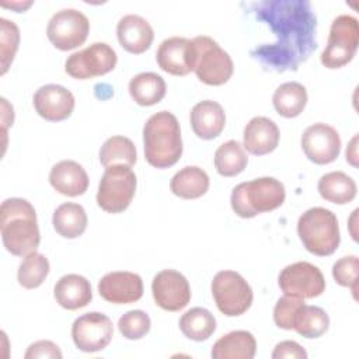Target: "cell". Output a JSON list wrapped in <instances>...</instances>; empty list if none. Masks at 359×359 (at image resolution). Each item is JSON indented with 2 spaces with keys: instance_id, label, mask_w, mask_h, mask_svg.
<instances>
[{
  "instance_id": "6da1fadb",
  "label": "cell",
  "mask_w": 359,
  "mask_h": 359,
  "mask_svg": "<svg viewBox=\"0 0 359 359\" xmlns=\"http://www.w3.org/2000/svg\"><path fill=\"white\" fill-rule=\"evenodd\" d=\"M261 21L275 34L271 45L257 46L251 56L275 72L297 70L317 48V20L309 0H265L248 4Z\"/></svg>"
},
{
  "instance_id": "7a4b0ae2",
  "label": "cell",
  "mask_w": 359,
  "mask_h": 359,
  "mask_svg": "<svg viewBox=\"0 0 359 359\" xmlns=\"http://www.w3.org/2000/svg\"><path fill=\"white\" fill-rule=\"evenodd\" d=\"M1 240L8 252L25 257L36 251L41 234L36 213L31 202L22 198H8L0 206Z\"/></svg>"
},
{
  "instance_id": "3957f363",
  "label": "cell",
  "mask_w": 359,
  "mask_h": 359,
  "mask_svg": "<svg viewBox=\"0 0 359 359\" xmlns=\"http://www.w3.org/2000/svg\"><path fill=\"white\" fill-rule=\"evenodd\" d=\"M144 158L156 168L172 167L182 156L178 119L168 111L153 114L143 126Z\"/></svg>"
},
{
  "instance_id": "277c9868",
  "label": "cell",
  "mask_w": 359,
  "mask_h": 359,
  "mask_svg": "<svg viewBox=\"0 0 359 359\" xmlns=\"http://www.w3.org/2000/svg\"><path fill=\"white\" fill-rule=\"evenodd\" d=\"M286 198L283 184L273 177H261L236 185L230 203L234 213L243 219H251L259 213L279 208Z\"/></svg>"
},
{
  "instance_id": "5b68a950",
  "label": "cell",
  "mask_w": 359,
  "mask_h": 359,
  "mask_svg": "<svg viewBox=\"0 0 359 359\" xmlns=\"http://www.w3.org/2000/svg\"><path fill=\"white\" fill-rule=\"evenodd\" d=\"M297 234L304 248L318 257L332 255L341 243L337 216L321 206L310 208L299 217Z\"/></svg>"
},
{
  "instance_id": "8992f818",
  "label": "cell",
  "mask_w": 359,
  "mask_h": 359,
  "mask_svg": "<svg viewBox=\"0 0 359 359\" xmlns=\"http://www.w3.org/2000/svg\"><path fill=\"white\" fill-rule=\"evenodd\" d=\"M189 63L196 77L208 86L227 83L234 72L230 55L206 35L189 39Z\"/></svg>"
},
{
  "instance_id": "52a82bcc",
  "label": "cell",
  "mask_w": 359,
  "mask_h": 359,
  "mask_svg": "<svg viewBox=\"0 0 359 359\" xmlns=\"http://www.w3.org/2000/svg\"><path fill=\"white\" fill-rule=\"evenodd\" d=\"M136 175L129 165L105 168L97 192V205L108 213H121L130 205L136 191Z\"/></svg>"
},
{
  "instance_id": "ba28073f",
  "label": "cell",
  "mask_w": 359,
  "mask_h": 359,
  "mask_svg": "<svg viewBox=\"0 0 359 359\" xmlns=\"http://www.w3.org/2000/svg\"><path fill=\"white\" fill-rule=\"evenodd\" d=\"M359 22L355 17L341 14L331 22L327 46L320 60L327 69H339L348 65L358 49Z\"/></svg>"
},
{
  "instance_id": "9c48e42d",
  "label": "cell",
  "mask_w": 359,
  "mask_h": 359,
  "mask_svg": "<svg viewBox=\"0 0 359 359\" xmlns=\"http://www.w3.org/2000/svg\"><path fill=\"white\" fill-rule=\"evenodd\" d=\"M212 296L220 313L227 317L244 314L252 303V289L236 271H220L212 280Z\"/></svg>"
},
{
  "instance_id": "30bf717a",
  "label": "cell",
  "mask_w": 359,
  "mask_h": 359,
  "mask_svg": "<svg viewBox=\"0 0 359 359\" xmlns=\"http://www.w3.org/2000/svg\"><path fill=\"white\" fill-rule=\"evenodd\" d=\"M88 32V18L76 8H63L56 11L46 27L48 39L59 50H72L83 45Z\"/></svg>"
},
{
  "instance_id": "8fae6325",
  "label": "cell",
  "mask_w": 359,
  "mask_h": 359,
  "mask_svg": "<svg viewBox=\"0 0 359 359\" xmlns=\"http://www.w3.org/2000/svg\"><path fill=\"white\" fill-rule=\"evenodd\" d=\"M116 62V53L108 43L94 42L83 50L72 53L66 59L65 70L73 79L87 80L109 73Z\"/></svg>"
},
{
  "instance_id": "7c38bea8",
  "label": "cell",
  "mask_w": 359,
  "mask_h": 359,
  "mask_svg": "<svg viewBox=\"0 0 359 359\" xmlns=\"http://www.w3.org/2000/svg\"><path fill=\"white\" fill-rule=\"evenodd\" d=\"M278 285L286 296L300 299H314L325 290L323 272L306 261L285 266L278 276Z\"/></svg>"
},
{
  "instance_id": "4fadbf2b",
  "label": "cell",
  "mask_w": 359,
  "mask_h": 359,
  "mask_svg": "<svg viewBox=\"0 0 359 359\" xmlns=\"http://www.w3.org/2000/svg\"><path fill=\"white\" fill-rule=\"evenodd\" d=\"M114 335V325L108 316L91 311L80 316L72 325L74 345L83 352H98L108 346Z\"/></svg>"
},
{
  "instance_id": "5bb4252c",
  "label": "cell",
  "mask_w": 359,
  "mask_h": 359,
  "mask_svg": "<svg viewBox=\"0 0 359 359\" xmlns=\"http://www.w3.org/2000/svg\"><path fill=\"white\" fill-rule=\"evenodd\" d=\"M151 293L156 304L165 311H180L191 300V286L187 278L175 269H163L156 273Z\"/></svg>"
},
{
  "instance_id": "9a60e30c",
  "label": "cell",
  "mask_w": 359,
  "mask_h": 359,
  "mask_svg": "<svg viewBox=\"0 0 359 359\" xmlns=\"http://www.w3.org/2000/svg\"><path fill=\"white\" fill-rule=\"evenodd\" d=\"M302 149L310 161L330 164L341 151L339 133L328 123H313L302 135Z\"/></svg>"
},
{
  "instance_id": "2e32d148",
  "label": "cell",
  "mask_w": 359,
  "mask_h": 359,
  "mask_svg": "<svg viewBox=\"0 0 359 359\" xmlns=\"http://www.w3.org/2000/svg\"><path fill=\"white\" fill-rule=\"evenodd\" d=\"M100 296L114 304H129L143 296V280L137 273L115 271L105 273L98 282Z\"/></svg>"
},
{
  "instance_id": "e0dca14e",
  "label": "cell",
  "mask_w": 359,
  "mask_h": 359,
  "mask_svg": "<svg viewBox=\"0 0 359 359\" xmlns=\"http://www.w3.org/2000/svg\"><path fill=\"white\" fill-rule=\"evenodd\" d=\"M34 107L41 118L49 122H60L69 118L74 109V95L60 84H45L34 94Z\"/></svg>"
},
{
  "instance_id": "ac0fdd59",
  "label": "cell",
  "mask_w": 359,
  "mask_h": 359,
  "mask_svg": "<svg viewBox=\"0 0 359 359\" xmlns=\"http://www.w3.org/2000/svg\"><path fill=\"white\" fill-rule=\"evenodd\" d=\"M116 36L119 45L133 55L146 52L153 39L154 32L149 21L137 14L123 15L116 25Z\"/></svg>"
},
{
  "instance_id": "d6986e66",
  "label": "cell",
  "mask_w": 359,
  "mask_h": 359,
  "mask_svg": "<svg viewBox=\"0 0 359 359\" xmlns=\"http://www.w3.org/2000/svg\"><path fill=\"white\" fill-rule=\"evenodd\" d=\"M243 147L254 154L264 156L273 151L279 143L278 125L266 116H254L244 128Z\"/></svg>"
},
{
  "instance_id": "ffe728a7",
  "label": "cell",
  "mask_w": 359,
  "mask_h": 359,
  "mask_svg": "<svg viewBox=\"0 0 359 359\" xmlns=\"http://www.w3.org/2000/svg\"><path fill=\"white\" fill-rule=\"evenodd\" d=\"M49 182L62 195L80 196L88 188V175L77 161L62 160L50 168Z\"/></svg>"
},
{
  "instance_id": "44dd1931",
  "label": "cell",
  "mask_w": 359,
  "mask_h": 359,
  "mask_svg": "<svg viewBox=\"0 0 359 359\" xmlns=\"http://www.w3.org/2000/svg\"><path fill=\"white\" fill-rule=\"evenodd\" d=\"M189 118L194 133L203 140L217 137L226 125V114L223 107L212 100H203L195 104L191 109Z\"/></svg>"
},
{
  "instance_id": "7402d4cb",
  "label": "cell",
  "mask_w": 359,
  "mask_h": 359,
  "mask_svg": "<svg viewBox=\"0 0 359 359\" xmlns=\"http://www.w3.org/2000/svg\"><path fill=\"white\" fill-rule=\"evenodd\" d=\"M161 70L172 76H187L192 72L189 63V39L171 36L164 39L156 53Z\"/></svg>"
},
{
  "instance_id": "603a6c76",
  "label": "cell",
  "mask_w": 359,
  "mask_h": 359,
  "mask_svg": "<svg viewBox=\"0 0 359 359\" xmlns=\"http://www.w3.org/2000/svg\"><path fill=\"white\" fill-rule=\"evenodd\" d=\"M53 294L59 306L66 310L86 307L93 299L90 282L77 273H67L62 276L53 287Z\"/></svg>"
},
{
  "instance_id": "cb8c5ba5",
  "label": "cell",
  "mask_w": 359,
  "mask_h": 359,
  "mask_svg": "<svg viewBox=\"0 0 359 359\" xmlns=\"http://www.w3.org/2000/svg\"><path fill=\"white\" fill-rule=\"evenodd\" d=\"M257 352V341L250 331L237 330L220 337L212 346L213 359H252Z\"/></svg>"
},
{
  "instance_id": "d4e9b609",
  "label": "cell",
  "mask_w": 359,
  "mask_h": 359,
  "mask_svg": "<svg viewBox=\"0 0 359 359\" xmlns=\"http://www.w3.org/2000/svg\"><path fill=\"white\" fill-rule=\"evenodd\" d=\"M170 189L182 199L201 198L209 189V175L196 165H187L172 175Z\"/></svg>"
},
{
  "instance_id": "484cf974",
  "label": "cell",
  "mask_w": 359,
  "mask_h": 359,
  "mask_svg": "<svg viewBox=\"0 0 359 359\" xmlns=\"http://www.w3.org/2000/svg\"><path fill=\"white\" fill-rule=\"evenodd\" d=\"M167 91L164 79L153 72H144L133 76L129 81V94L132 100L142 105L150 107L158 104Z\"/></svg>"
},
{
  "instance_id": "4316f807",
  "label": "cell",
  "mask_w": 359,
  "mask_h": 359,
  "mask_svg": "<svg viewBox=\"0 0 359 359\" xmlns=\"http://www.w3.org/2000/svg\"><path fill=\"white\" fill-rule=\"evenodd\" d=\"M87 213L79 203L65 202L59 205L52 216V224L56 233L65 238H77L87 229Z\"/></svg>"
},
{
  "instance_id": "83f0119b",
  "label": "cell",
  "mask_w": 359,
  "mask_h": 359,
  "mask_svg": "<svg viewBox=\"0 0 359 359\" xmlns=\"http://www.w3.org/2000/svg\"><path fill=\"white\" fill-rule=\"evenodd\" d=\"M317 188L323 199L337 205L349 203L356 196V182L352 177L342 171H331L324 174L318 180Z\"/></svg>"
},
{
  "instance_id": "f1b7e54d",
  "label": "cell",
  "mask_w": 359,
  "mask_h": 359,
  "mask_svg": "<svg viewBox=\"0 0 359 359\" xmlns=\"http://www.w3.org/2000/svg\"><path fill=\"white\" fill-rule=\"evenodd\" d=\"M330 317L318 306H309L304 302L296 309L292 318V330L304 338H318L328 330Z\"/></svg>"
},
{
  "instance_id": "f546056e",
  "label": "cell",
  "mask_w": 359,
  "mask_h": 359,
  "mask_svg": "<svg viewBox=\"0 0 359 359\" xmlns=\"http://www.w3.org/2000/svg\"><path fill=\"white\" fill-rule=\"evenodd\" d=\"M272 104L280 116L294 118L303 112L307 104V91L297 81L283 83L275 90Z\"/></svg>"
},
{
  "instance_id": "4dcf8cb0",
  "label": "cell",
  "mask_w": 359,
  "mask_h": 359,
  "mask_svg": "<svg viewBox=\"0 0 359 359\" xmlns=\"http://www.w3.org/2000/svg\"><path fill=\"white\" fill-rule=\"evenodd\" d=\"M181 332L192 341H206L216 330V318L203 307H194L180 318Z\"/></svg>"
},
{
  "instance_id": "1f68e13d",
  "label": "cell",
  "mask_w": 359,
  "mask_h": 359,
  "mask_svg": "<svg viewBox=\"0 0 359 359\" xmlns=\"http://www.w3.org/2000/svg\"><path fill=\"white\" fill-rule=\"evenodd\" d=\"M215 168L223 177H236L244 171L248 163L247 153L237 140L222 143L215 151Z\"/></svg>"
},
{
  "instance_id": "d6a6232c",
  "label": "cell",
  "mask_w": 359,
  "mask_h": 359,
  "mask_svg": "<svg viewBox=\"0 0 359 359\" xmlns=\"http://www.w3.org/2000/svg\"><path fill=\"white\" fill-rule=\"evenodd\" d=\"M137 160V153L133 142L125 136L108 137L100 149V163L107 168L115 164L132 167Z\"/></svg>"
},
{
  "instance_id": "836d02e7",
  "label": "cell",
  "mask_w": 359,
  "mask_h": 359,
  "mask_svg": "<svg viewBox=\"0 0 359 359\" xmlns=\"http://www.w3.org/2000/svg\"><path fill=\"white\" fill-rule=\"evenodd\" d=\"M49 273V261L43 254L36 251L24 257L18 266L17 279L25 289H35L43 283Z\"/></svg>"
},
{
  "instance_id": "e575fe53",
  "label": "cell",
  "mask_w": 359,
  "mask_h": 359,
  "mask_svg": "<svg viewBox=\"0 0 359 359\" xmlns=\"http://www.w3.org/2000/svg\"><path fill=\"white\" fill-rule=\"evenodd\" d=\"M0 53H1V74H6L20 43L18 27L6 18H0Z\"/></svg>"
},
{
  "instance_id": "d590c367",
  "label": "cell",
  "mask_w": 359,
  "mask_h": 359,
  "mask_svg": "<svg viewBox=\"0 0 359 359\" xmlns=\"http://www.w3.org/2000/svg\"><path fill=\"white\" fill-rule=\"evenodd\" d=\"M151 327L147 313L143 310H129L118 321V330L126 339L143 338Z\"/></svg>"
},
{
  "instance_id": "8d00e7d4",
  "label": "cell",
  "mask_w": 359,
  "mask_h": 359,
  "mask_svg": "<svg viewBox=\"0 0 359 359\" xmlns=\"http://www.w3.org/2000/svg\"><path fill=\"white\" fill-rule=\"evenodd\" d=\"M358 268L359 259L356 255L342 257L332 265V276L335 282L344 287H351L355 299L358 290Z\"/></svg>"
},
{
  "instance_id": "74e56055",
  "label": "cell",
  "mask_w": 359,
  "mask_h": 359,
  "mask_svg": "<svg viewBox=\"0 0 359 359\" xmlns=\"http://www.w3.org/2000/svg\"><path fill=\"white\" fill-rule=\"evenodd\" d=\"M304 302V299L283 296L280 297L273 307V321L282 330H292V318L296 309Z\"/></svg>"
},
{
  "instance_id": "f35d334b",
  "label": "cell",
  "mask_w": 359,
  "mask_h": 359,
  "mask_svg": "<svg viewBox=\"0 0 359 359\" xmlns=\"http://www.w3.org/2000/svg\"><path fill=\"white\" fill-rule=\"evenodd\" d=\"M25 359H46V358H50V359H60L62 358V352L59 349V346L56 344H53L52 341H46V339H42V341H36L34 344H31L24 355Z\"/></svg>"
},
{
  "instance_id": "ab89813d",
  "label": "cell",
  "mask_w": 359,
  "mask_h": 359,
  "mask_svg": "<svg viewBox=\"0 0 359 359\" xmlns=\"http://www.w3.org/2000/svg\"><path fill=\"white\" fill-rule=\"evenodd\" d=\"M271 356L273 359H283V358L306 359L307 358V352L296 341H282V342L276 344V346L273 348V352H272Z\"/></svg>"
},
{
  "instance_id": "60d3db41",
  "label": "cell",
  "mask_w": 359,
  "mask_h": 359,
  "mask_svg": "<svg viewBox=\"0 0 359 359\" xmlns=\"http://www.w3.org/2000/svg\"><path fill=\"white\" fill-rule=\"evenodd\" d=\"M356 142H358V135H355L349 143V146L346 147L345 156H346V161L349 164H352L353 167H358V153H356Z\"/></svg>"
},
{
  "instance_id": "b9f144b4",
  "label": "cell",
  "mask_w": 359,
  "mask_h": 359,
  "mask_svg": "<svg viewBox=\"0 0 359 359\" xmlns=\"http://www.w3.org/2000/svg\"><path fill=\"white\" fill-rule=\"evenodd\" d=\"M32 4V1H27V3H21V1H15V3H1V6H4V7H11V8H14V10H17V13H21V11H24L25 8H28L29 6Z\"/></svg>"
}]
</instances>
